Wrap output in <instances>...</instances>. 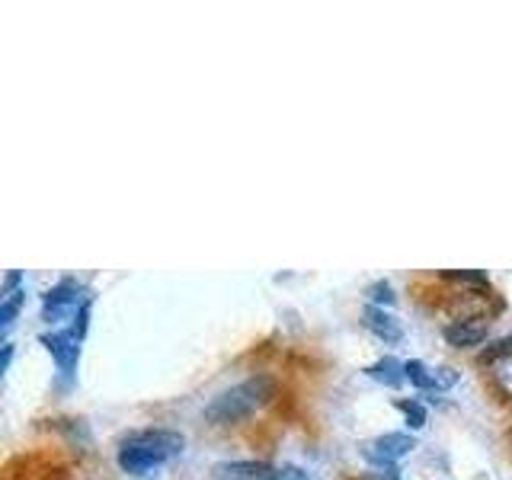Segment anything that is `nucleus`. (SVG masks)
Here are the masks:
<instances>
[{
  "instance_id": "4468645a",
  "label": "nucleus",
  "mask_w": 512,
  "mask_h": 480,
  "mask_svg": "<svg viewBox=\"0 0 512 480\" xmlns=\"http://www.w3.org/2000/svg\"><path fill=\"white\" fill-rule=\"evenodd\" d=\"M365 295H368V301H372V304H378V308H394V304H397L394 285H391V282H384V279H378V282L368 285V288H365Z\"/></svg>"
},
{
  "instance_id": "423d86ee",
  "label": "nucleus",
  "mask_w": 512,
  "mask_h": 480,
  "mask_svg": "<svg viewBox=\"0 0 512 480\" xmlns=\"http://www.w3.org/2000/svg\"><path fill=\"white\" fill-rule=\"evenodd\" d=\"M215 480H282V464L269 461H218L212 468Z\"/></svg>"
},
{
  "instance_id": "9b49d317",
  "label": "nucleus",
  "mask_w": 512,
  "mask_h": 480,
  "mask_svg": "<svg viewBox=\"0 0 512 480\" xmlns=\"http://www.w3.org/2000/svg\"><path fill=\"white\" fill-rule=\"evenodd\" d=\"M487 372H490L493 388L500 391L506 400H512V352H506V356H500V359H493L487 365Z\"/></svg>"
},
{
  "instance_id": "2eb2a0df",
  "label": "nucleus",
  "mask_w": 512,
  "mask_h": 480,
  "mask_svg": "<svg viewBox=\"0 0 512 480\" xmlns=\"http://www.w3.org/2000/svg\"><path fill=\"white\" fill-rule=\"evenodd\" d=\"M458 378H461V372H458V368H452V365H439V368H432V394L455 388Z\"/></svg>"
},
{
  "instance_id": "f03ea898",
  "label": "nucleus",
  "mask_w": 512,
  "mask_h": 480,
  "mask_svg": "<svg viewBox=\"0 0 512 480\" xmlns=\"http://www.w3.org/2000/svg\"><path fill=\"white\" fill-rule=\"evenodd\" d=\"M276 397V381L269 375H253L247 381L234 384V388L215 394L205 404V420L212 426H234L244 423L247 416H253L260 407H266Z\"/></svg>"
},
{
  "instance_id": "9d476101",
  "label": "nucleus",
  "mask_w": 512,
  "mask_h": 480,
  "mask_svg": "<svg viewBox=\"0 0 512 480\" xmlns=\"http://www.w3.org/2000/svg\"><path fill=\"white\" fill-rule=\"evenodd\" d=\"M365 375L372 378V381H378V384H384V388H400V384L407 381L404 362L394 359V356H384V359L372 362V365L365 368Z\"/></svg>"
},
{
  "instance_id": "39448f33",
  "label": "nucleus",
  "mask_w": 512,
  "mask_h": 480,
  "mask_svg": "<svg viewBox=\"0 0 512 480\" xmlns=\"http://www.w3.org/2000/svg\"><path fill=\"white\" fill-rule=\"evenodd\" d=\"M39 343L48 349V356L55 359L61 381L71 384L74 381V372H77V362H80V343H84V340H80V336H74L68 327H64V330L42 333Z\"/></svg>"
},
{
  "instance_id": "1a4fd4ad",
  "label": "nucleus",
  "mask_w": 512,
  "mask_h": 480,
  "mask_svg": "<svg viewBox=\"0 0 512 480\" xmlns=\"http://www.w3.org/2000/svg\"><path fill=\"white\" fill-rule=\"evenodd\" d=\"M362 324L368 333L375 336V340L388 343V346L404 340V327H400V320L388 308H378V304H368V308L362 311Z\"/></svg>"
},
{
  "instance_id": "0eeeda50",
  "label": "nucleus",
  "mask_w": 512,
  "mask_h": 480,
  "mask_svg": "<svg viewBox=\"0 0 512 480\" xmlns=\"http://www.w3.org/2000/svg\"><path fill=\"white\" fill-rule=\"evenodd\" d=\"M23 304H26V279L20 269H10L4 279V288H0V333H4V343H7V333H10Z\"/></svg>"
},
{
  "instance_id": "a211bd4d",
  "label": "nucleus",
  "mask_w": 512,
  "mask_h": 480,
  "mask_svg": "<svg viewBox=\"0 0 512 480\" xmlns=\"http://www.w3.org/2000/svg\"><path fill=\"white\" fill-rule=\"evenodd\" d=\"M10 362H13V343H4V359H0V372H10Z\"/></svg>"
},
{
  "instance_id": "f257e3e1",
  "label": "nucleus",
  "mask_w": 512,
  "mask_h": 480,
  "mask_svg": "<svg viewBox=\"0 0 512 480\" xmlns=\"http://www.w3.org/2000/svg\"><path fill=\"white\" fill-rule=\"evenodd\" d=\"M186 448L183 432H173V429H138V432H128V436L119 442V468L125 474H151L157 468H164L173 458H180Z\"/></svg>"
},
{
  "instance_id": "f3484780",
  "label": "nucleus",
  "mask_w": 512,
  "mask_h": 480,
  "mask_svg": "<svg viewBox=\"0 0 512 480\" xmlns=\"http://www.w3.org/2000/svg\"><path fill=\"white\" fill-rule=\"evenodd\" d=\"M365 480H400V471L391 468V471H368Z\"/></svg>"
},
{
  "instance_id": "f8f14e48",
  "label": "nucleus",
  "mask_w": 512,
  "mask_h": 480,
  "mask_svg": "<svg viewBox=\"0 0 512 480\" xmlns=\"http://www.w3.org/2000/svg\"><path fill=\"white\" fill-rule=\"evenodd\" d=\"M394 407L404 413V420H407V426L410 429H423L426 426V407H423V400H416V397H400V400H394Z\"/></svg>"
},
{
  "instance_id": "6e6552de",
  "label": "nucleus",
  "mask_w": 512,
  "mask_h": 480,
  "mask_svg": "<svg viewBox=\"0 0 512 480\" xmlns=\"http://www.w3.org/2000/svg\"><path fill=\"white\" fill-rule=\"evenodd\" d=\"M442 336L448 346L455 349H471L480 346L490 336V317H464V320H448L442 327Z\"/></svg>"
},
{
  "instance_id": "7ed1b4c3",
  "label": "nucleus",
  "mask_w": 512,
  "mask_h": 480,
  "mask_svg": "<svg viewBox=\"0 0 512 480\" xmlns=\"http://www.w3.org/2000/svg\"><path fill=\"white\" fill-rule=\"evenodd\" d=\"M93 301V292L77 279H61L58 285H52L42 298V320L45 324H61V320H74L77 311L84 308V304Z\"/></svg>"
},
{
  "instance_id": "dca6fc26",
  "label": "nucleus",
  "mask_w": 512,
  "mask_h": 480,
  "mask_svg": "<svg viewBox=\"0 0 512 480\" xmlns=\"http://www.w3.org/2000/svg\"><path fill=\"white\" fill-rule=\"evenodd\" d=\"M282 480H320V477L298 468V464H282Z\"/></svg>"
},
{
  "instance_id": "20e7f679",
  "label": "nucleus",
  "mask_w": 512,
  "mask_h": 480,
  "mask_svg": "<svg viewBox=\"0 0 512 480\" xmlns=\"http://www.w3.org/2000/svg\"><path fill=\"white\" fill-rule=\"evenodd\" d=\"M413 448H416V439L410 432H384V436L365 442L359 452L368 464H372V471H391V468H397L400 458H407L413 452Z\"/></svg>"
},
{
  "instance_id": "ddd939ff",
  "label": "nucleus",
  "mask_w": 512,
  "mask_h": 480,
  "mask_svg": "<svg viewBox=\"0 0 512 480\" xmlns=\"http://www.w3.org/2000/svg\"><path fill=\"white\" fill-rule=\"evenodd\" d=\"M404 375H407V381L413 384V388H420V391L432 394V368H429L426 362H420V359L404 362Z\"/></svg>"
}]
</instances>
